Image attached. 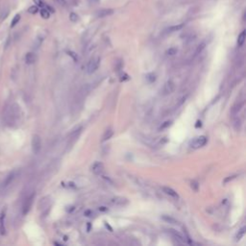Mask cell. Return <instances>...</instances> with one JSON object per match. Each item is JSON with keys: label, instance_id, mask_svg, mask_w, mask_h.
<instances>
[{"label": "cell", "instance_id": "obj_1", "mask_svg": "<svg viewBox=\"0 0 246 246\" xmlns=\"http://www.w3.org/2000/svg\"><path fill=\"white\" fill-rule=\"evenodd\" d=\"M34 198H35V193H32L31 195L28 196L23 202V205H22V214L26 215L29 211L31 210V207L33 205L34 202Z\"/></svg>", "mask_w": 246, "mask_h": 246}, {"label": "cell", "instance_id": "obj_2", "mask_svg": "<svg viewBox=\"0 0 246 246\" xmlns=\"http://www.w3.org/2000/svg\"><path fill=\"white\" fill-rule=\"evenodd\" d=\"M99 64H100V58L95 57V58L92 59L91 61L88 62V66H87V71H88V74H92L94 71H96V69L99 68Z\"/></svg>", "mask_w": 246, "mask_h": 246}, {"label": "cell", "instance_id": "obj_3", "mask_svg": "<svg viewBox=\"0 0 246 246\" xmlns=\"http://www.w3.org/2000/svg\"><path fill=\"white\" fill-rule=\"evenodd\" d=\"M41 149V139L39 135H34L32 139V150L34 154H39Z\"/></svg>", "mask_w": 246, "mask_h": 246}, {"label": "cell", "instance_id": "obj_4", "mask_svg": "<svg viewBox=\"0 0 246 246\" xmlns=\"http://www.w3.org/2000/svg\"><path fill=\"white\" fill-rule=\"evenodd\" d=\"M207 143V138L205 136H200L198 138H195L193 139L191 143H190V146L192 148H200L204 146L205 144Z\"/></svg>", "mask_w": 246, "mask_h": 246}, {"label": "cell", "instance_id": "obj_5", "mask_svg": "<svg viewBox=\"0 0 246 246\" xmlns=\"http://www.w3.org/2000/svg\"><path fill=\"white\" fill-rule=\"evenodd\" d=\"M14 177H16V172H14V171H13V172L9 173L8 175L6 176V178L4 179V181L2 182L1 185H0V189H5L6 188H8L9 185L12 184V182L14 181Z\"/></svg>", "mask_w": 246, "mask_h": 246}, {"label": "cell", "instance_id": "obj_6", "mask_svg": "<svg viewBox=\"0 0 246 246\" xmlns=\"http://www.w3.org/2000/svg\"><path fill=\"white\" fill-rule=\"evenodd\" d=\"M104 165L100 162H94L92 166V171L95 175H101L104 172Z\"/></svg>", "mask_w": 246, "mask_h": 246}, {"label": "cell", "instance_id": "obj_7", "mask_svg": "<svg viewBox=\"0 0 246 246\" xmlns=\"http://www.w3.org/2000/svg\"><path fill=\"white\" fill-rule=\"evenodd\" d=\"M174 89H175L174 82L169 80V81H167L166 83L165 84V87H163V93H165L166 95L170 94V93H172L174 92Z\"/></svg>", "mask_w": 246, "mask_h": 246}, {"label": "cell", "instance_id": "obj_8", "mask_svg": "<svg viewBox=\"0 0 246 246\" xmlns=\"http://www.w3.org/2000/svg\"><path fill=\"white\" fill-rule=\"evenodd\" d=\"M111 203L115 204V205H117V206H125L128 204V200L124 198V197H121V196H116V197H114L111 199Z\"/></svg>", "mask_w": 246, "mask_h": 246}, {"label": "cell", "instance_id": "obj_9", "mask_svg": "<svg viewBox=\"0 0 246 246\" xmlns=\"http://www.w3.org/2000/svg\"><path fill=\"white\" fill-rule=\"evenodd\" d=\"M114 14L113 9H102V10L97 11V13H96V17L102 18L111 16V14Z\"/></svg>", "mask_w": 246, "mask_h": 246}, {"label": "cell", "instance_id": "obj_10", "mask_svg": "<svg viewBox=\"0 0 246 246\" xmlns=\"http://www.w3.org/2000/svg\"><path fill=\"white\" fill-rule=\"evenodd\" d=\"M6 234V227H5V211H3L0 214V235L4 236Z\"/></svg>", "mask_w": 246, "mask_h": 246}, {"label": "cell", "instance_id": "obj_11", "mask_svg": "<svg viewBox=\"0 0 246 246\" xmlns=\"http://www.w3.org/2000/svg\"><path fill=\"white\" fill-rule=\"evenodd\" d=\"M162 190H163V192L166 193V194H167V195H169V196H171V197H173V198H175V199H178V198H179L178 193H177L174 189H171V188H168V187H162Z\"/></svg>", "mask_w": 246, "mask_h": 246}, {"label": "cell", "instance_id": "obj_12", "mask_svg": "<svg viewBox=\"0 0 246 246\" xmlns=\"http://www.w3.org/2000/svg\"><path fill=\"white\" fill-rule=\"evenodd\" d=\"M169 231H170V233L172 234V236L175 237V240H176L179 243H185V238L180 233L176 232V231H174V230H169Z\"/></svg>", "mask_w": 246, "mask_h": 246}, {"label": "cell", "instance_id": "obj_13", "mask_svg": "<svg viewBox=\"0 0 246 246\" xmlns=\"http://www.w3.org/2000/svg\"><path fill=\"white\" fill-rule=\"evenodd\" d=\"M36 60H37V57L34 53H32V52H29V53H27L25 56V61L28 64H34L36 62Z\"/></svg>", "mask_w": 246, "mask_h": 246}, {"label": "cell", "instance_id": "obj_14", "mask_svg": "<svg viewBox=\"0 0 246 246\" xmlns=\"http://www.w3.org/2000/svg\"><path fill=\"white\" fill-rule=\"evenodd\" d=\"M114 136V131L111 128H109L105 131V133H104V135H103V138H102V141H106L108 139H110L111 137Z\"/></svg>", "mask_w": 246, "mask_h": 246}, {"label": "cell", "instance_id": "obj_15", "mask_svg": "<svg viewBox=\"0 0 246 246\" xmlns=\"http://www.w3.org/2000/svg\"><path fill=\"white\" fill-rule=\"evenodd\" d=\"M245 30H243V31L240 34V36H238V38H237V45L238 46H242L243 45V43L245 41Z\"/></svg>", "mask_w": 246, "mask_h": 246}, {"label": "cell", "instance_id": "obj_16", "mask_svg": "<svg viewBox=\"0 0 246 246\" xmlns=\"http://www.w3.org/2000/svg\"><path fill=\"white\" fill-rule=\"evenodd\" d=\"M162 220H165V221H166L167 223H170V224H178V221H177L175 218L169 217V215H162Z\"/></svg>", "mask_w": 246, "mask_h": 246}, {"label": "cell", "instance_id": "obj_17", "mask_svg": "<svg viewBox=\"0 0 246 246\" xmlns=\"http://www.w3.org/2000/svg\"><path fill=\"white\" fill-rule=\"evenodd\" d=\"M184 26H185L184 23H182V24H178V25H174V26H171V27H169V28L167 29V32L172 33V32L179 31V30H181Z\"/></svg>", "mask_w": 246, "mask_h": 246}, {"label": "cell", "instance_id": "obj_18", "mask_svg": "<svg viewBox=\"0 0 246 246\" xmlns=\"http://www.w3.org/2000/svg\"><path fill=\"white\" fill-rule=\"evenodd\" d=\"M242 106H243V102L237 103L236 105H235V106L232 108V114H234V115H236V114L238 113V111H240L241 110Z\"/></svg>", "mask_w": 246, "mask_h": 246}, {"label": "cell", "instance_id": "obj_19", "mask_svg": "<svg viewBox=\"0 0 246 246\" xmlns=\"http://www.w3.org/2000/svg\"><path fill=\"white\" fill-rule=\"evenodd\" d=\"M41 16L44 19H48L50 17V12L47 9H41Z\"/></svg>", "mask_w": 246, "mask_h": 246}, {"label": "cell", "instance_id": "obj_20", "mask_svg": "<svg viewBox=\"0 0 246 246\" xmlns=\"http://www.w3.org/2000/svg\"><path fill=\"white\" fill-rule=\"evenodd\" d=\"M206 47V42L205 41H202L201 42L199 45H198V47H197V49H196V52H195V55H198V54H200L201 52L203 51V49Z\"/></svg>", "mask_w": 246, "mask_h": 246}, {"label": "cell", "instance_id": "obj_21", "mask_svg": "<svg viewBox=\"0 0 246 246\" xmlns=\"http://www.w3.org/2000/svg\"><path fill=\"white\" fill-rule=\"evenodd\" d=\"M19 19H20V14H16V16H14V18H13L12 22H11V27H14V26H16L18 24V22L19 21Z\"/></svg>", "mask_w": 246, "mask_h": 246}, {"label": "cell", "instance_id": "obj_22", "mask_svg": "<svg viewBox=\"0 0 246 246\" xmlns=\"http://www.w3.org/2000/svg\"><path fill=\"white\" fill-rule=\"evenodd\" d=\"M146 79L149 83H153V82H155V80H156V76H155L154 73H149L146 75Z\"/></svg>", "mask_w": 246, "mask_h": 246}, {"label": "cell", "instance_id": "obj_23", "mask_svg": "<svg viewBox=\"0 0 246 246\" xmlns=\"http://www.w3.org/2000/svg\"><path fill=\"white\" fill-rule=\"evenodd\" d=\"M69 19L72 21V22H77L79 20V17H78V14H75V13H71L69 14Z\"/></svg>", "mask_w": 246, "mask_h": 246}, {"label": "cell", "instance_id": "obj_24", "mask_svg": "<svg viewBox=\"0 0 246 246\" xmlns=\"http://www.w3.org/2000/svg\"><path fill=\"white\" fill-rule=\"evenodd\" d=\"M28 12L30 13V14H37L39 12V8H38V6H31L30 7V8L28 9Z\"/></svg>", "mask_w": 246, "mask_h": 246}, {"label": "cell", "instance_id": "obj_25", "mask_svg": "<svg viewBox=\"0 0 246 246\" xmlns=\"http://www.w3.org/2000/svg\"><path fill=\"white\" fill-rule=\"evenodd\" d=\"M244 234H245V227L241 228L240 231H238V233L236 235V240H240V238L244 236Z\"/></svg>", "mask_w": 246, "mask_h": 246}, {"label": "cell", "instance_id": "obj_26", "mask_svg": "<svg viewBox=\"0 0 246 246\" xmlns=\"http://www.w3.org/2000/svg\"><path fill=\"white\" fill-rule=\"evenodd\" d=\"M177 52H178L177 48L171 47V48H169V49L166 51V54H167V55H170V56H173V55L177 54Z\"/></svg>", "mask_w": 246, "mask_h": 246}, {"label": "cell", "instance_id": "obj_27", "mask_svg": "<svg viewBox=\"0 0 246 246\" xmlns=\"http://www.w3.org/2000/svg\"><path fill=\"white\" fill-rule=\"evenodd\" d=\"M170 125H171V121H169V120H167V121H166V122H163V123L161 125L160 130H165V129L168 128Z\"/></svg>", "mask_w": 246, "mask_h": 246}, {"label": "cell", "instance_id": "obj_28", "mask_svg": "<svg viewBox=\"0 0 246 246\" xmlns=\"http://www.w3.org/2000/svg\"><path fill=\"white\" fill-rule=\"evenodd\" d=\"M68 54L69 55V56H71L73 59H74V61H77L78 60V57H77V55L74 53V52H72V51H68Z\"/></svg>", "mask_w": 246, "mask_h": 246}, {"label": "cell", "instance_id": "obj_29", "mask_svg": "<svg viewBox=\"0 0 246 246\" xmlns=\"http://www.w3.org/2000/svg\"><path fill=\"white\" fill-rule=\"evenodd\" d=\"M8 14H9V9L7 8V9L5 10V14H4V13H2V14H1V19H4V18H6V17L8 16Z\"/></svg>", "mask_w": 246, "mask_h": 246}, {"label": "cell", "instance_id": "obj_30", "mask_svg": "<svg viewBox=\"0 0 246 246\" xmlns=\"http://www.w3.org/2000/svg\"><path fill=\"white\" fill-rule=\"evenodd\" d=\"M55 1H56L59 5H61V6H64L65 3H66L65 0H55Z\"/></svg>", "mask_w": 246, "mask_h": 246}, {"label": "cell", "instance_id": "obj_31", "mask_svg": "<svg viewBox=\"0 0 246 246\" xmlns=\"http://www.w3.org/2000/svg\"><path fill=\"white\" fill-rule=\"evenodd\" d=\"M236 177V175H234V176H230V177L226 178V179H225V180H224V183H228L229 181H232V180H233V179H235Z\"/></svg>", "mask_w": 246, "mask_h": 246}, {"label": "cell", "instance_id": "obj_32", "mask_svg": "<svg viewBox=\"0 0 246 246\" xmlns=\"http://www.w3.org/2000/svg\"><path fill=\"white\" fill-rule=\"evenodd\" d=\"M33 1L35 2V4H37V6H42L43 5L41 0H33Z\"/></svg>", "mask_w": 246, "mask_h": 246}, {"label": "cell", "instance_id": "obj_33", "mask_svg": "<svg viewBox=\"0 0 246 246\" xmlns=\"http://www.w3.org/2000/svg\"><path fill=\"white\" fill-rule=\"evenodd\" d=\"M129 79V76L127 75V74H123V75L121 76V78H120V81L122 82V81H125V80H128Z\"/></svg>", "mask_w": 246, "mask_h": 246}, {"label": "cell", "instance_id": "obj_34", "mask_svg": "<svg viewBox=\"0 0 246 246\" xmlns=\"http://www.w3.org/2000/svg\"><path fill=\"white\" fill-rule=\"evenodd\" d=\"M191 188H195L194 189L197 190L198 189V184L196 182H191Z\"/></svg>", "mask_w": 246, "mask_h": 246}, {"label": "cell", "instance_id": "obj_35", "mask_svg": "<svg viewBox=\"0 0 246 246\" xmlns=\"http://www.w3.org/2000/svg\"><path fill=\"white\" fill-rule=\"evenodd\" d=\"M99 210H100V211H102V212H105V211H107V210H108V209H107L106 207H100V208H99Z\"/></svg>", "mask_w": 246, "mask_h": 246}, {"label": "cell", "instance_id": "obj_36", "mask_svg": "<svg viewBox=\"0 0 246 246\" xmlns=\"http://www.w3.org/2000/svg\"><path fill=\"white\" fill-rule=\"evenodd\" d=\"M96 1H97V0H96Z\"/></svg>", "mask_w": 246, "mask_h": 246}]
</instances>
